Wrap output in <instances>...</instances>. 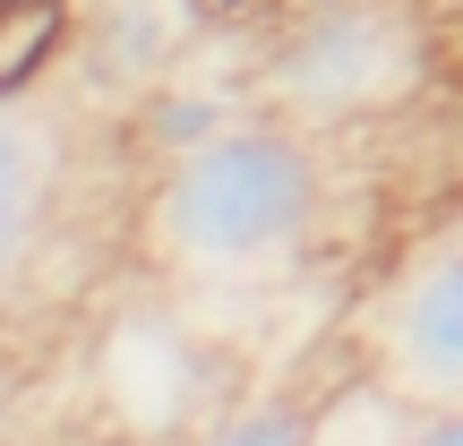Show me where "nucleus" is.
I'll use <instances>...</instances> for the list:
<instances>
[{"label":"nucleus","instance_id":"6","mask_svg":"<svg viewBox=\"0 0 463 446\" xmlns=\"http://www.w3.org/2000/svg\"><path fill=\"white\" fill-rule=\"evenodd\" d=\"M78 34H86L78 0H0V103H26L43 69L69 61Z\"/></svg>","mask_w":463,"mask_h":446},{"label":"nucleus","instance_id":"5","mask_svg":"<svg viewBox=\"0 0 463 446\" xmlns=\"http://www.w3.org/2000/svg\"><path fill=\"white\" fill-rule=\"evenodd\" d=\"M189 34H198V17H189L181 0H103L78 43H86V61H95L103 86H155Z\"/></svg>","mask_w":463,"mask_h":446},{"label":"nucleus","instance_id":"4","mask_svg":"<svg viewBox=\"0 0 463 446\" xmlns=\"http://www.w3.org/2000/svg\"><path fill=\"white\" fill-rule=\"evenodd\" d=\"M52 181H61V129H43L17 103H0V292L17 283V266L43 241Z\"/></svg>","mask_w":463,"mask_h":446},{"label":"nucleus","instance_id":"3","mask_svg":"<svg viewBox=\"0 0 463 446\" xmlns=\"http://www.w3.org/2000/svg\"><path fill=\"white\" fill-rule=\"evenodd\" d=\"M369 361L378 386L412 413L463 403V241H438L403 266L369 309Z\"/></svg>","mask_w":463,"mask_h":446},{"label":"nucleus","instance_id":"7","mask_svg":"<svg viewBox=\"0 0 463 446\" xmlns=\"http://www.w3.org/2000/svg\"><path fill=\"white\" fill-rule=\"evenodd\" d=\"M241 120V103L215 95V86H181V78H155L146 86V103H137V138H146L155 155H181V147H198V138H215Z\"/></svg>","mask_w":463,"mask_h":446},{"label":"nucleus","instance_id":"8","mask_svg":"<svg viewBox=\"0 0 463 446\" xmlns=\"http://www.w3.org/2000/svg\"><path fill=\"white\" fill-rule=\"evenodd\" d=\"M198 438H215V446H300V438H317V413H300V403H241V413H215Z\"/></svg>","mask_w":463,"mask_h":446},{"label":"nucleus","instance_id":"2","mask_svg":"<svg viewBox=\"0 0 463 446\" xmlns=\"http://www.w3.org/2000/svg\"><path fill=\"white\" fill-rule=\"evenodd\" d=\"M430 34L403 0H309L266 52V86L300 120H361L420 95Z\"/></svg>","mask_w":463,"mask_h":446},{"label":"nucleus","instance_id":"1","mask_svg":"<svg viewBox=\"0 0 463 446\" xmlns=\"http://www.w3.org/2000/svg\"><path fill=\"white\" fill-rule=\"evenodd\" d=\"M326 172L283 120H232L164 155L146 198V241L181 283H266L317 241Z\"/></svg>","mask_w":463,"mask_h":446}]
</instances>
